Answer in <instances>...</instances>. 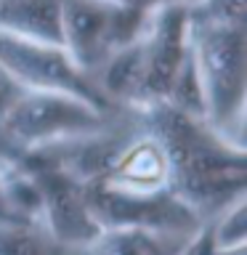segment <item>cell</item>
I'll return each instance as SVG.
<instances>
[{
	"label": "cell",
	"mask_w": 247,
	"mask_h": 255,
	"mask_svg": "<svg viewBox=\"0 0 247 255\" xmlns=\"http://www.w3.org/2000/svg\"><path fill=\"white\" fill-rule=\"evenodd\" d=\"M149 133L159 141L170 170V191L197 215L223 210L245 194L247 159L242 143H231L205 120L154 101L141 107Z\"/></svg>",
	"instance_id": "cell-1"
},
{
	"label": "cell",
	"mask_w": 247,
	"mask_h": 255,
	"mask_svg": "<svg viewBox=\"0 0 247 255\" xmlns=\"http://www.w3.org/2000/svg\"><path fill=\"white\" fill-rule=\"evenodd\" d=\"M191 53L205 96V123L226 135L242 123L247 96V29L189 19Z\"/></svg>",
	"instance_id": "cell-2"
},
{
	"label": "cell",
	"mask_w": 247,
	"mask_h": 255,
	"mask_svg": "<svg viewBox=\"0 0 247 255\" xmlns=\"http://www.w3.org/2000/svg\"><path fill=\"white\" fill-rule=\"evenodd\" d=\"M107 112L83 99L56 91H21L0 117V141L16 149H40L48 143L91 135L101 128Z\"/></svg>",
	"instance_id": "cell-3"
},
{
	"label": "cell",
	"mask_w": 247,
	"mask_h": 255,
	"mask_svg": "<svg viewBox=\"0 0 247 255\" xmlns=\"http://www.w3.org/2000/svg\"><path fill=\"white\" fill-rule=\"evenodd\" d=\"M149 13L109 0H61V48L91 75L115 51L143 35Z\"/></svg>",
	"instance_id": "cell-4"
},
{
	"label": "cell",
	"mask_w": 247,
	"mask_h": 255,
	"mask_svg": "<svg viewBox=\"0 0 247 255\" xmlns=\"http://www.w3.org/2000/svg\"><path fill=\"white\" fill-rule=\"evenodd\" d=\"M83 189L88 213L99 229H143L151 234H191L199 229V215L170 189L138 194L101 178L83 183Z\"/></svg>",
	"instance_id": "cell-5"
},
{
	"label": "cell",
	"mask_w": 247,
	"mask_h": 255,
	"mask_svg": "<svg viewBox=\"0 0 247 255\" xmlns=\"http://www.w3.org/2000/svg\"><path fill=\"white\" fill-rule=\"evenodd\" d=\"M0 69L24 91L69 93L101 112L112 109V101L101 93L99 83L80 69L61 45L0 32Z\"/></svg>",
	"instance_id": "cell-6"
},
{
	"label": "cell",
	"mask_w": 247,
	"mask_h": 255,
	"mask_svg": "<svg viewBox=\"0 0 247 255\" xmlns=\"http://www.w3.org/2000/svg\"><path fill=\"white\" fill-rule=\"evenodd\" d=\"M189 3H167L149 13L146 29L141 35V61H143L141 107L165 101L173 75L178 72L183 56L189 51Z\"/></svg>",
	"instance_id": "cell-7"
},
{
	"label": "cell",
	"mask_w": 247,
	"mask_h": 255,
	"mask_svg": "<svg viewBox=\"0 0 247 255\" xmlns=\"http://www.w3.org/2000/svg\"><path fill=\"white\" fill-rule=\"evenodd\" d=\"M101 181L125 191H138V194L170 189V170H167L165 149L159 146V141L151 133L125 143L115 151Z\"/></svg>",
	"instance_id": "cell-8"
},
{
	"label": "cell",
	"mask_w": 247,
	"mask_h": 255,
	"mask_svg": "<svg viewBox=\"0 0 247 255\" xmlns=\"http://www.w3.org/2000/svg\"><path fill=\"white\" fill-rule=\"evenodd\" d=\"M0 32L61 45V0H0Z\"/></svg>",
	"instance_id": "cell-9"
},
{
	"label": "cell",
	"mask_w": 247,
	"mask_h": 255,
	"mask_svg": "<svg viewBox=\"0 0 247 255\" xmlns=\"http://www.w3.org/2000/svg\"><path fill=\"white\" fill-rule=\"evenodd\" d=\"M157 237L143 229H101L88 242V255H165Z\"/></svg>",
	"instance_id": "cell-10"
},
{
	"label": "cell",
	"mask_w": 247,
	"mask_h": 255,
	"mask_svg": "<svg viewBox=\"0 0 247 255\" xmlns=\"http://www.w3.org/2000/svg\"><path fill=\"white\" fill-rule=\"evenodd\" d=\"M189 19L202 24H221V27H245L247 0H191Z\"/></svg>",
	"instance_id": "cell-11"
},
{
	"label": "cell",
	"mask_w": 247,
	"mask_h": 255,
	"mask_svg": "<svg viewBox=\"0 0 247 255\" xmlns=\"http://www.w3.org/2000/svg\"><path fill=\"white\" fill-rule=\"evenodd\" d=\"M213 234V245L221 250L229 247H245L247 242V205H245V194L237 197L231 205L223 207L221 221L210 226Z\"/></svg>",
	"instance_id": "cell-12"
},
{
	"label": "cell",
	"mask_w": 247,
	"mask_h": 255,
	"mask_svg": "<svg viewBox=\"0 0 247 255\" xmlns=\"http://www.w3.org/2000/svg\"><path fill=\"white\" fill-rule=\"evenodd\" d=\"M0 255H43L32 229L0 226Z\"/></svg>",
	"instance_id": "cell-13"
},
{
	"label": "cell",
	"mask_w": 247,
	"mask_h": 255,
	"mask_svg": "<svg viewBox=\"0 0 247 255\" xmlns=\"http://www.w3.org/2000/svg\"><path fill=\"white\" fill-rule=\"evenodd\" d=\"M21 91H24V88L19 83H13V80L0 69V117H3L8 112V107H11V104L21 96Z\"/></svg>",
	"instance_id": "cell-14"
},
{
	"label": "cell",
	"mask_w": 247,
	"mask_h": 255,
	"mask_svg": "<svg viewBox=\"0 0 247 255\" xmlns=\"http://www.w3.org/2000/svg\"><path fill=\"white\" fill-rule=\"evenodd\" d=\"M109 3L141 8V11H154V8H159V5H167V3H189V0H109Z\"/></svg>",
	"instance_id": "cell-15"
}]
</instances>
